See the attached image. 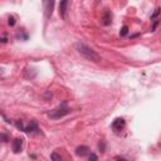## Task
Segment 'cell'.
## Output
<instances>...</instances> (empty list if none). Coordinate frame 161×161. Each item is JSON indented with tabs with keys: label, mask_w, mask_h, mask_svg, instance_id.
<instances>
[{
	"label": "cell",
	"mask_w": 161,
	"mask_h": 161,
	"mask_svg": "<svg viewBox=\"0 0 161 161\" xmlns=\"http://www.w3.org/2000/svg\"><path fill=\"white\" fill-rule=\"evenodd\" d=\"M74 47H76V49H77V52L79 53V54L82 57H84L87 61H91L93 63H100L101 62L100 54H98V53H96L91 47H88L87 44L79 42V43H76Z\"/></svg>",
	"instance_id": "1"
},
{
	"label": "cell",
	"mask_w": 161,
	"mask_h": 161,
	"mask_svg": "<svg viewBox=\"0 0 161 161\" xmlns=\"http://www.w3.org/2000/svg\"><path fill=\"white\" fill-rule=\"evenodd\" d=\"M69 112H71V110L67 108L65 103H63L62 106L58 107V108L50 111L49 115H48V117H49V118H53V120H58V118H61V117H64L65 115H68Z\"/></svg>",
	"instance_id": "2"
},
{
	"label": "cell",
	"mask_w": 161,
	"mask_h": 161,
	"mask_svg": "<svg viewBox=\"0 0 161 161\" xmlns=\"http://www.w3.org/2000/svg\"><path fill=\"white\" fill-rule=\"evenodd\" d=\"M53 9H54V0H44V11H45L47 19H49L52 17Z\"/></svg>",
	"instance_id": "3"
},
{
	"label": "cell",
	"mask_w": 161,
	"mask_h": 161,
	"mask_svg": "<svg viewBox=\"0 0 161 161\" xmlns=\"http://www.w3.org/2000/svg\"><path fill=\"white\" fill-rule=\"evenodd\" d=\"M124 127H125V120H124V118H116V120L113 121L112 128H113L116 132L124 130Z\"/></svg>",
	"instance_id": "4"
},
{
	"label": "cell",
	"mask_w": 161,
	"mask_h": 161,
	"mask_svg": "<svg viewBox=\"0 0 161 161\" xmlns=\"http://www.w3.org/2000/svg\"><path fill=\"white\" fill-rule=\"evenodd\" d=\"M67 6H68V0H61V3H59V15L63 19L65 18Z\"/></svg>",
	"instance_id": "5"
},
{
	"label": "cell",
	"mask_w": 161,
	"mask_h": 161,
	"mask_svg": "<svg viewBox=\"0 0 161 161\" xmlns=\"http://www.w3.org/2000/svg\"><path fill=\"white\" fill-rule=\"evenodd\" d=\"M88 152H89V149L87 146H79V147H77V149H76V155L80 156V157L88 155Z\"/></svg>",
	"instance_id": "6"
},
{
	"label": "cell",
	"mask_w": 161,
	"mask_h": 161,
	"mask_svg": "<svg viewBox=\"0 0 161 161\" xmlns=\"http://www.w3.org/2000/svg\"><path fill=\"white\" fill-rule=\"evenodd\" d=\"M22 140L20 139H15L14 141H13V151H14L15 154H18V152H20V150H22Z\"/></svg>",
	"instance_id": "7"
},
{
	"label": "cell",
	"mask_w": 161,
	"mask_h": 161,
	"mask_svg": "<svg viewBox=\"0 0 161 161\" xmlns=\"http://www.w3.org/2000/svg\"><path fill=\"white\" fill-rule=\"evenodd\" d=\"M112 19V15H111V13L110 11H106L104 14H103V17H102V23L104 24V25H108V24H111V20Z\"/></svg>",
	"instance_id": "8"
},
{
	"label": "cell",
	"mask_w": 161,
	"mask_h": 161,
	"mask_svg": "<svg viewBox=\"0 0 161 161\" xmlns=\"http://www.w3.org/2000/svg\"><path fill=\"white\" fill-rule=\"evenodd\" d=\"M50 159H52V160H54V161H61V160H62V157H61L59 155H57V154H52Z\"/></svg>",
	"instance_id": "9"
},
{
	"label": "cell",
	"mask_w": 161,
	"mask_h": 161,
	"mask_svg": "<svg viewBox=\"0 0 161 161\" xmlns=\"http://www.w3.org/2000/svg\"><path fill=\"white\" fill-rule=\"evenodd\" d=\"M127 33H128V28H127V26H124V28L121 29V32H120V34L122 35V37H125Z\"/></svg>",
	"instance_id": "10"
},
{
	"label": "cell",
	"mask_w": 161,
	"mask_h": 161,
	"mask_svg": "<svg viewBox=\"0 0 161 161\" xmlns=\"http://www.w3.org/2000/svg\"><path fill=\"white\" fill-rule=\"evenodd\" d=\"M15 24V20H14V18H9V25H14Z\"/></svg>",
	"instance_id": "11"
},
{
	"label": "cell",
	"mask_w": 161,
	"mask_h": 161,
	"mask_svg": "<svg viewBox=\"0 0 161 161\" xmlns=\"http://www.w3.org/2000/svg\"><path fill=\"white\" fill-rule=\"evenodd\" d=\"M89 160H97V156L92 154V155H89Z\"/></svg>",
	"instance_id": "12"
},
{
	"label": "cell",
	"mask_w": 161,
	"mask_h": 161,
	"mask_svg": "<svg viewBox=\"0 0 161 161\" xmlns=\"http://www.w3.org/2000/svg\"><path fill=\"white\" fill-rule=\"evenodd\" d=\"M3 77H4V69L0 68V78H3Z\"/></svg>",
	"instance_id": "13"
}]
</instances>
